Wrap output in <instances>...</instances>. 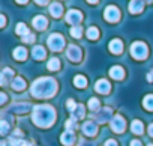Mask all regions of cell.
I'll return each instance as SVG.
<instances>
[{
  "instance_id": "obj_1",
  "label": "cell",
  "mask_w": 153,
  "mask_h": 146,
  "mask_svg": "<svg viewBox=\"0 0 153 146\" xmlns=\"http://www.w3.org/2000/svg\"><path fill=\"white\" fill-rule=\"evenodd\" d=\"M56 91H57V83L54 79H50V77L38 79L36 82H33L30 88L32 95L36 98H50L56 94Z\"/></svg>"
},
{
  "instance_id": "obj_2",
  "label": "cell",
  "mask_w": 153,
  "mask_h": 146,
  "mask_svg": "<svg viewBox=\"0 0 153 146\" xmlns=\"http://www.w3.org/2000/svg\"><path fill=\"white\" fill-rule=\"evenodd\" d=\"M56 119V112L51 106H35L33 109V122L41 128H48Z\"/></svg>"
},
{
  "instance_id": "obj_3",
  "label": "cell",
  "mask_w": 153,
  "mask_h": 146,
  "mask_svg": "<svg viewBox=\"0 0 153 146\" xmlns=\"http://www.w3.org/2000/svg\"><path fill=\"white\" fill-rule=\"evenodd\" d=\"M48 45L53 51H59L63 48L65 45V41H63V36L59 35V33H53L50 38H48Z\"/></svg>"
},
{
  "instance_id": "obj_4",
  "label": "cell",
  "mask_w": 153,
  "mask_h": 146,
  "mask_svg": "<svg viewBox=\"0 0 153 146\" xmlns=\"http://www.w3.org/2000/svg\"><path fill=\"white\" fill-rule=\"evenodd\" d=\"M131 54H132L135 59H144V57L147 56V47H146V44H143V42H135V44H132V47H131Z\"/></svg>"
},
{
  "instance_id": "obj_5",
  "label": "cell",
  "mask_w": 153,
  "mask_h": 146,
  "mask_svg": "<svg viewBox=\"0 0 153 146\" xmlns=\"http://www.w3.org/2000/svg\"><path fill=\"white\" fill-rule=\"evenodd\" d=\"M125 127H126V124H125V119L122 116H114L111 119V128H113V131L122 133L125 130Z\"/></svg>"
},
{
  "instance_id": "obj_6",
  "label": "cell",
  "mask_w": 153,
  "mask_h": 146,
  "mask_svg": "<svg viewBox=\"0 0 153 146\" xmlns=\"http://www.w3.org/2000/svg\"><path fill=\"white\" fill-rule=\"evenodd\" d=\"M68 57L72 62H78L81 59V50L76 45H69L68 47Z\"/></svg>"
},
{
  "instance_id": "obj_7",
  "label": "cell",
  "mask_w": 153,
  "mask_h": 146,
  "mask_svg": "<svg viewBox=\"0 0 153 146\" xmlns=\"http://www.w3.org/2000/svg\"><path fill=\"white\" fill-rule=\"evenodd\" d=\"M119 17H120V12H119L117 8H114V6H108V8L105 9V18H107L108 21L114 23V21L119 20Z\"/></svg>"
},
{
  "instance_id": "obj_8",
  "label": "cell",
  "mask_w": 153,
  "mask_h": 146,
  "mask_svg": "<svg viewBox=\"0 0 153 146\" xmlns=\"http://www.w3.org/2000/svg\"><path fill=\"white\" fill-rule=\"evenodd\" d=\"M83 131H84V134H87V136H95V134H96V125H95V122H93V121L84 122V124H83Z\"/></svg>"
},
{
  "instance_id": "obj_9",
  "label": "cell",
  "mask_w": 153,
  "mask_h": 146,
  "mask_svg": "<svg viewBox=\"0 0 153 146\" xmlns=\"http://www.w3.org/2000/svg\"><path fill=\"white\" fill-rule=\"evenodd\" d=\"M66 21L68 23H72V24H76L81 21V14L78 11H69L68 15H66Z\"/></svg>"
},
{
  "instance_id": "obj_10",
  "label": "cell",
  "mask_w": 153,
  "mask_h": 146,
  "mask_svg": "<svg viewBox=\"0 0 153 146\" xmlns=\"http://www.w3.org/2000/svg\"><path fill=\"white\" fill-rule=\"evenodd\" d=\"M47 24H48V21H47V18L42 17V15H38V17L33 18V26H35L38 30H44V29L47 27Z\"/></svg>"
},
{
  "instance_id": "obj_11",
  "label": "cell",
  "mask_w": 153,
  "mask_h": 146,
  "mask_svg": "<svg viewBox=\"0 0 153 146\" xmlns=\"http://www.w3.org/2000/svg\"><path fill=\"white\" fill-rule=\"evenodd\" d=\"M95 91L98 94H108L110 91V83L105 82V80H99L96 85H95Z\"/></svg>"
},
{
  "instance_id": "obj_12",
  "label": "cell",
  "mask_w": 153,
  "mask_h": 146,
  "mask_svg": "<svg viewBox=\"0 0 153 146\" xmlns=\"http://www.w3.org/2000/svg\"><path fill=\"white\" fill-rule=\"evenodd\" d=\"M110 116H111V109L104 107L99 113H96V121L98 122H107L110 119Z\"/></svg>"
},
{
  "instance_id": "obj_13",
  "label": "cell",
  "mask_w": 153,
  "mask_h": 146,
  "mask_svg": "<svg viewBox=\"0 0 153 146\" xmlns=\"http://www.w3.org/2000/svg\"><path fill=\"white\" fill-rule=\"evenodd\" d=\"M110 76H111L114 80H122V79L125 77V72H123V69H122L120 66H114V68L110 69Z\"/></svg>"
},
{
  "instance_id": "obj_14",
  "label": "cell",
  "mask_w": 153,
  "mask_h": 146,
  "mask_svg": "<svg viewBox=\"0 0 153 146\" xmlns=\"http://www.w3.org/2000/svg\"><path fill=\"white\" fill-rule=\"evenodd\" d=\"M60 140H62V143H63V145L69 146V145H72V143L75 142V136H74V133H71V131H66V133H63V134H62Z\"/></svg>"
},
{
  "instance_id": "obj_15",
  "label": "cell",
  "mask_w": 153,
  "mask_h": 146,
  "mask_svg": "<svg viewBox=\"0 0 153 146\" xmlns=\"http://www.w3.org/2000/svg\"><path fill=\"white\" fill-rule=\"evenodd\" d=\"M122 50H123V45H122V42H120L119 39H113V41L110 42V51H111V53L119 54V53H122Z\"/></svg>"
},
{
  "instance_id": "obj_16",
  "label": "cell",
  "mask_w": 153,
  "mask_h": 146,
  "mask_svg": "<svg viewBox=\"0 0 153 146\" xmlns=\"http://www.w3.org/2000/svg\"><path fill=\"white\" fill-rule=\"evenodd\" d=\"M12 89L14 91H23L24 88H26V82L21 79V77H17V79H14L12 80Z\"/></svg>"
},
{
  "instance_id": "obj_17",
  "label": "cell",
  "mask_w": 153,
  "mask_h": 146,
  "mask_svg": "<svg viewBox=\"0 0 153 146\" xmlns=\"http://www.w3.org/2000/svg\"><path fill=\"white\" fill-rule=\"evenodd\" d=\"M32 54H33V57H35L36 60H41V59H44V57H45V50H44V47L36 45V47L33 48Z\"/></svg>"
},
{
  "instance_id": "obj_18",
  "label": "cell",
  "mask_w": 153,
  "mask_h": 146,
  "mask_svg": "<svg viewBox=\"0 0 153 146\" xmlns=\"http://www.w3.org/2000/svg\"><path fill=\"white\" fill-rule=\"evenodd\" d=\"M62 5H59V3H53V5H50V14L53 15V17H60L62 15Z\"/></svg>"
},
{
  "instance_id": "obj_19",
  "label": "cell",
  "mask_w": 153,
  "mask_h": 146,
  "mask_svg": "<svg viewBox=\"0 0 153 146\" xmlns=\"http://www.w3.org/2000/svg\"><path fill=\"white\" fill-rule=\"evenodd\" d=\"M26 56H27V51H26L24 47H18V48L14 50V57H15L17 60H24Z\"/></svg>"
},
{
  "instance_id": "obj_20",
  "label": "cell",
  "mask_w": 153,
  "mask_h": 146,
  "mask_svg": "<svg viewBox=\"0 0 153 146\" xmlns=\"http://www.w3.org/2000/svg\"><path fill=\"white\" fill-rule=\"evenodd\" d=\"M84 116V107L81 106V104H78L75 109H74V112H72V119H80V118H83Z\"/></svg>"
},
{
  "instance_id": "obj_21",
  "label": "cell",
  "mask_w": 153,
  "mask_h": 146,
  "mask_svg": "<svg viewBox=\"0 0 153 146\" xmlns=\"http://www.w3.org/2000/svg\"><path fill=\"white\" fill-rule=\"evenodd\" d=\"M47 66H48V69L56 71V69H59V66H60V60H59L57 57H53V59H50V60H48Z\"/></svg>"
},
{
  "instance_id": "obj_22",
  "label": "cell",
  "mask_w": 153,
  "mask_h": 146,
  "mask_svg": "<svg viewBox=\"0 0 153 146\" xmlns=\"http://www.w3.org/2000/svg\"><path fill=\"white\" fill-rule=\"evenodd\" d=\"M131 130H132V133H135V134H141V133H143V124H141L140 121H134V122L131 124Z\"/></svg>"
},
{
  "instance_id": "obj_23",
  "label": "cell",
  "mask_w": 153,
  "mask_h": 146,
  "mask_svg": "<svg viewBox=\"0 0 153 146\" xmlns=\"http://www.w3.org/2000/svg\"><path fill=\"white\" fill-rule=\"evenodd\" d=\"M143 9V3L140 2V0H134V2L129 5V11L131 12H140Z\"/></svg>"
},
{
  "instance_id": "obj_24",
  "label": "cell",
  "mask_w": 153,
  "mask_h": 146,
  "mask_svg": "<svg viewBox=\"0 0 153 146\" xmlns=\"http://www.w3.org/2000/svg\"><path fill=\"white\" fill-rule=\"evenodd\" d=\"M74 85H75L76 88H86V86H87V82H86V79H84L83 76H76V77L74 79Z\"/></svg>"
},
{
  "instance_id": "obj_25",
  "label": "cell",
  "mask_w": 153,
  "mask_h": 146,
  "mask_svg": "<svg viewBox=\"0 0 153 146\" xmlns=\"http://www.w3.org/2000/svg\"><path fill=\"white\" fill-rule=\"evenodd\" d=\"M29 109H30V104H15V106L12 107V110L17 112V113H24V112H27Z\"/></svg>"
},
{
  "instance_id": "obj_26",
  "label": "cell",
  "mask_w": 153,
  "mask_h": 146,
  "mask_svg": "<svg viewBox=\"0 0 153 146\" xmlns=\"http://www.w3.org/2000/svg\"><path fill=\"white\" fill-rule=\"evenodd\" d=\"M17 33L18 35H21V36H26V35H29V29L26 27V24H23V23H20V24H17Z\"/></svg>"
},
{
  "instance_id": "obj_27",
  "label": "cell",
  "mask_w": 153,
  "mask_h": 146,
  "mask_svg": "<svg viewBox=\"0 0 153 146\" xmlns=\"http://www.w3.org/2000/svg\"><path fill=\"white\" fill-rule=\"evenodd\" d=\"M144 107L147 110H153V95H147L144 98Z\"/></svg>"
},
{
  "instance_id": "obj_28",
  "label": "cell",
  "mask_w": 153,
  "mask_h": 146,
  "mask_svg": "<svg viewBox=\"0 0 153 146\" xmlns=\"http://www.w3.org/2000/svg\"><path fill=\"white\" fill-rule=\"evenodd\" d=\"M98 36H99V32H98L96 27H90V29L87 30V38H89V39H96Z\"/></svg>"
},
{
  "instance_id": "obj_29",
  "label": "cell",
  "mask_w": 153,
  "mask_h": 146,
  "mask_svg": "<svg viewBox=\"0 0 153 146\" xmlns=\"http://www.w3.org/2000/svg\"><path fill=\"white\" fill-rule=\"evenodd\" d=\"M9 131V124L8 122H5V121H0V134H6Z\"/></svg>"
},
{
  "instance_id": "obj_30",
  "label": "cell",
  "mask_w": 153,
  "mask_h": 146,
  "mask_svg": "<svg viewBox=\"0 0 153 146\" xmlns=\"http://www.w3.org/2000/svg\"><path fill=\"white\" fill-rule=\"evenodd\" d=\"M89 109H90V110H99V101H98L96 98H92V100L89 101Z\"/></svg>"
},
{
  "instance_id": "obj_31",
  "label": "cell",
  "mask_w": 153,
  "mask_h": 146,
  "mask_svg": "<svg viewBox=\"0 0 153 146\" xmlns=\"http://www.w3.org/2000/svg\"><path fill=\"white\" fill-rule=\"evenodd\" d=\"M81 32H83V30H81L80 26H75V27L71 29V33H72L74 38H80V36H81Z\"/></svg>"
},
{
  "instance_id": "obj_32",
  "label": "cell",
  "mask_w": 153,
  "mask_h": 146,
  "mask_svg": "<svg viewBox=\"0 0 153 146\" xmlns=\"http://www.w3.org/2000/svg\"><path fill=\"white\" fill-rule=\"evenodd\" d=\"M12 74H14V72H12V69H9V68H5V69L2 71V76H3L5 82H6L8 79H11V77H12Z\"/></svg>"
},
{
  "instance_id": "obj_33",
  "label": "cell",
  "mask_w": 153,
  "mask_h": 146,
  "mask_svg": "<svg viewBox=\"0 0 153 146\" xmlns=\"http://www.w3.org/2000/svg\"><path fill=\"white\" fill-rule=\"evenodd\" d=\"M23 41H24V42H33V41H35V36H33L32 33H29V35L23 36Z\"/></svg>"
},
{
  "instance_id": "obj_34",
  "label": "cell",
  "mask_w": 153,
  "mask_h": 146,
  "mask_svg": "<svg viewBox=\"0 0 153 146\" xmlns=\"http://www.w3.org/2000/svg\"><path fill=\"white\" fill-rule=\"evenodd\" d=\"M66 104H68V109H69V110H72V112H74V109L76 107V106H75V103H74L72 100H68V101H66Z\"/></svg>"
},
{
  "instance_id": "obj_35",
  "label": "cell",
  "mask_w": 153,
  "mask_h": 146,
  "mask_svg": "<svg viewBox=\"0 0 153 146\" xmlns=\"http://www.w3.org/2000/svg\"><path fill=\"white\" fill-rule=\"evenodd\" d=\"M6 100H8V97H6L3 92H0V104H5V103H6Z\"/></svg>"
},
{
  "instance_id": "obj_36",
  "label": "cell",
  "mask_w": 153,
  "mask_h": 146,
  "mask_svg": "<svg viewBox=\"0 0 153 146\" xmlns=\"http://www.w3.org/2000/svg\"><path fill=\"white\" fill-rule=\"evenodd\" d=\"M80 146H96L93 142H86V140H83L81 143H80Z\"/></svg>"
},
{
  "instance_id": "obj_37",
  "label": "cell",
  "mask_w": 153,
  "mask_h": 146,
  "mask_svg": "<svg viewBox=\"0 0 153 146\" xmlns=\"http://www.w3.org/2000/svg\"><path fill=\"white\" fill-rule=\"evenodd\" d=\"M5 24H6V18H5V15L0 14V27H3Z\"/></svg>"
},
{
  "instance_id": "obj_38",
  "label": "cell",
  "mask_w": 153,
  "mask_h": 146,
  "mask_svg": "<svg viewBox=\"0 0 153 146\" xmlns=\"http://www.w3.org/2000/svg\"><path fill=\"white\" fill-rule=\"evenodd\" d=\"M131 146H141V142L140 140H132L131 142Z\"/></svg>"
},
{
  "instance_id": "obj_39",
  "label": "cell",
  "mask_w": 153,
  "mask_h": 146,
  "mask_svg": "<svg viewBox=\"0 0 153 146\" xmlns=\"http://www.w3.org/2000/svg\"><path fill=\"white\" fill-rule=\"evenodd\" d=\"M105 146H117V143H116L114 140H108V142L105 143Z\"/></svg>"
},
{
  "instance_id": "obj_40",
  "label": "cell",
  "mask_w": 153,
  "mask_h": 146,
  "mask_svg": "<svg viewBox=\"0 0 153 146\" xmlns=\"http://www.w3.org/2000/svg\"><path fill=\"white\" fill-rule=\"evenodd\" d=\"M35 2H36L38 5H45V3L48 2V0H35Z\"/></svg>"
},
{
  "instance_id": "obj_41",
  "label": "cell",
  "mask_w": 153,
  "mask_h": 146,
  "mask_svg": "<svg viewBox=\"0 0 153 146\" xmlns=\"http://www.w3.org/2000/svg\"><path fill=\"white\" fill-rule=\"evenodd\" d=\"M149 134H150V136L153 137V124H152V125L149 127Z\"/></svg>"
},
{
  "instance_id": "obj_42",
  "label": "cell",
  "mask_w": 153,
  "mask_h": 146,
  "mask_svg": "<svg viewBox=\"0 0 153 146\" xmlns=\"http://www.w3.org/2000/svg\"><path fill=\"white\" fill-rule=\"evenodd\" d=\"M17 3H21V5H24V3H27V0H17Z\"/></svg>"
},
{
  "instance_id": "obj_43",
  "label": "cell",
  "mask_w": 153,
  "mask_h": 146,
  "mask_svg": "<svg viewBox=\"0 0 153 146\" xmlns=\"http://www.w3.org/2000/svg\"><path fill=\"white\" fill-rule=\"evenodd\" d=\"M3 82H5V79H3V76L0 74V85H3Z\"/></svg>"
},
{
  "instance_id": "obj_44",
  "label": "cell",
  "mask_w": 153,
  "mask_h": 146,
  "mask_svg": "<svg viewBox=\"0 0 153 146\" xmlns=\"http://www.w3.org/2000/svg\"><path fill=\"white\" fill-rule=\"evenodd\" d=\"M87 2H89V3H96L98 0H87Z\"/></svg>"
},
{
  "instance_id": "obj_45",
  "label": "cell",
  "mask_w": 153,
  "mask_h": 146,
  "mask_svg": "<svg viewBox=\"0 0 153 146\" xmlns=\"http://www.w3.org/2000/svg\"><path fill=\"white\" fill-rule=\"evenodd\" d=\"M0 146H6V143H3V142H0Z\"/></svg>"
},
{
  "instance_id": "obj_46",
  "label": "cell",
  "mask_w": 153,
  "mask_h": 146,
  "mask_svg": "<svg viewBox=\"0 0 153 146\" xmlns=\"http://www.w3.org/2000/svg\"><path fill=\"white\" fill-rule=\"evenodd\" d=\"M149 146H153V145H149Z\"/></svg>"
},
{
  "instance_id": "obj_47",
  "label": "cell",
  "mask_w": 153,
  "mask_h": 146,
  "mask_svg": "<svg viewBox=\"0 0 153 146\" xmlns=\"http://www.w3.org/2000/svg\"><path fill=\"white\" fill-rule=\"evenodd\" d=\"M149 2H150V0H149Z\"/></svg>"
}]
</instances>
